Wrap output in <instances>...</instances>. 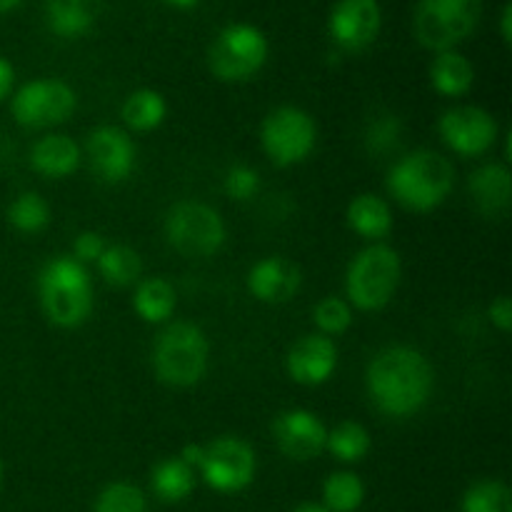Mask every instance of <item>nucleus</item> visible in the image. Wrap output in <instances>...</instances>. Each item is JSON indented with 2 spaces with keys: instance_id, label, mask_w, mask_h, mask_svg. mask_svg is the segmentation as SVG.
<instances>
[{
  "instance_id": "obj_1",
  "label": "nucleus",
  "mask_w": 512,
  "mask_h": 512,
  "mask_svg": "<svg viewBox=\"0 0 512 512\" xmlns=\"http://www.w3.org/2000/svg\"><path fill=\"white\" fill-rule=\"evenodd\" d=\"M365 383L380 413L390 418H408L428 403L433 368L420 350L410 345H390L370 360Z\"/></svg>"
},
{
  "instance_id": "obj_2",
  "label": "nucleus",
  "mask_w": 512,
  "mask_h": 512,
  "mask_svg": "<svg viewBox=\"0 0 512 512\" xmlns=\"http://www.w3.org/2000/svg\"><path fill=\"white\" fill-rule=\"evenodd\" d=\"M455 183V168L445 155L435 150L420 148L405 155L390 168L388 193L398 200L403 208L415 213H428L448 200Z\"/></svg>"
},
{
  "instance_id": "obj_3",
  "label": "nucleus",
  "mask_w": 512,
  "mask_h": 512,
  "mask_svg": "<svg viewBox=\"0 0 512 512\" xmlns=\"http://www.w3.org/2000/svg\"><path fill=\"white\" fill-rule=\"evenodd\" d=\"M38 293L45 318L58 328H78L93 313V283L88 270L68 255L45 263L38 275Z\"/></svg>"
},
{
  "instance_id": "obj_4",
  "label": "nucleus",
  "mask_w": 512,
  "mask_h": 512,
  "mask_svg": "<svg viewBox=\"0 0 512 512\" xmlns=\"http://www.w3.org/2000/svg\"><path fill=\"white\" fill-rule=\"evenodd\" d=\"M208 338L193 323H170L155 338L153 370L160 383L170 388H190L208 370Z\"/></svg>"
},
{
  "instance_id": "obj_5",
  "label": "nucleus",
  "mask_w": 512,
  "mask_h": 512,
  "mask_svg": "<svg viewBox=\"0 0 512 512\" xmlns=\"http://www.w3.org/2000/svg\"><path fill=\"white\" fill-rule=\"evenodd\" d=\"M403 278V263L398 250L390 245L373 243L360 250L348 265L345 295L358 310H383L398 293Z\"/></svg>"
},
{
  "instance_id": "obj_6",
  "label": "nucleus",
  "mask_w": 512,
  "mask_h": 512,
  "mask_svg": "<svg viewBox=\"0 0 512 512\" xmlns=\"http://www.w3.org/2000/svg\"><path fill=\"white\" fill-rule=\"evenodd\" d=\"M483 0H420L413 28L420 45L430 50H453L480 23Z\"/></svg>"
},
{
  "instance_id": "obj_7",
  "label": "nucleus",
  "mask_w": 512,
  "mask_h": 512,
  "mask_svg": "<svg viewBox=\"0 0 512 512\" xmlns=\"http://www.w3.org/2000/svg\"><path fill=\"white\" fill-rule=\"evenodd\" d=\"M268 60V38L250 23H233L218 33L208 50V65L225 83H245Z\"/></svg>"
},
{
  "instance_id": "obj_8",
  "label": "nucleus",
  "mask_w": 512,
  "mask_h": 512,
  "mask_svg": "<svg viewBox=\"0 0 512 512\" xmlns=\"http://www.w3.org/2000/svg\"><path fill=\"white\" fill-rule=\"evenodd\" d=\"M168 243L185 258H210L225 243V223L220 213L198 200H180L165 218Z\"/></svg>"
},
{
  "instance_id": "obj_9",
  "label": "nucleus",
  "mask_w": 512,
  "mask_h": 512,
  "mask_svg": "<svg viewBox=\"0 0 512 512\" xmlns=\"http://www.w3.org/2000/svg\"><path fill=\"white\" fill-rule=\"evenodd\" d=\"M315 140H318L315 120L310 118V113L293 108V105L273 110L260 128V143H263L265 155L280 168L303 163L313 153Z\"/></svg>"
},
{
  "instance_id": "obj_10",
  "label": "nucleus",
  "mask_w": 512,
  "mask_h": 512,
  "mask_svg": "<svg viewBox=\"0 0 512 512\" xmlns=\"http://www.w3.org/2000/svg\"><path fill=\"white\" fill-rule=\"evenodd\" d=\"M198 470L205 485L213 488L215 493H240L255 480L258 458L243 438L220 435L213 443L203 445Z\"/></svg>"
},
{
  "instance_id": "obj_11",
  "label": "nucleus",
  "mask_w": 512,
  "mask_h": 512,
  "mask_svg": "<svg viewBox=\"0 0 512 512\" xmlns=\"http://www.w3.org/2000/svg\"><path fill=\"white\" fill-rule=\"evenodd\" d=\"M75 90L63 80H30L13 95L10 113L25 128L65 123L75 113Z\"/></svg>"
},
{
  "instance_id": "obj_12",
  "label": "nucleus",
  "mask_w": 512,
  "mask_h": 512,
  "mask_svg": "<svg viewBox=\"0 0 512 512\" xmlns=\"http://www.w3.org/2000/svg\"><path fill=\"white\" fill-rule=\"evenodd\" d=\"M440 138L463 158L485 155L498 140V120L478 105H460L443 113L438 123Z\"/></svg>"
},
{
  "instance_id": "obj_13",
  "label": "nucleus",
  "mask_w": 512,
  "mask_h": 512,
  "mask_svg": "<svg viewBox=\"0 0 512 512\" xmlns=\"http://www.w3.org/2000/svg\"><path fill=\"white\" fill-rule=\"evenodd\" d=\"M90 168L103 183H123L135 170V145L125 130L115 125H100L85 143Z\"/></svg>"
},
{
  "instance_id": "obj_14",
  "label": "nucleus",
  "mask_w": 512,
  "mask_h": 512,
  "mask_svg": "<svg viewBox=\"0 0 512 512\" xmlns=\"http://www.w3.org/2000/svg\"><path fill=\"white\" fill-rule=\"evenodd\" d=\"M380 15L378 0H338L330 13V35L335 45L343 50H365L380 33Z\"/></svg>"
},
{
  "instance_id": "obj_15",
  "label": "nucleus",
  "mask_w": 512,
  "mask_h": 512,
  "mask_svg": "<svg viewBox=\"0 0 512 512\" xmlns=\"http://www.w3.org/2000/svg\"><path fill=\"white\" fill-rule=\"evenodd\" d=\"M273 435L278 440V448L283 450L288 458L305 463V460L318 458L325 450V440H328V428L323 420L315 413L303 408L285 410L275 418Z\"/></svg>"
},
{
  "instance_id": "obj_16",
  "label": "nucleus",
  "mask_w": 512,
  "mask_h": 512,
  "mask_svg": "<svg viewBox=\"0 0 512 512\" xmlns=\"http://www.w3.org/2000/svg\"><path fill=\"white\" fill-rule=\"evenodd\" d=\"M285 365H288V375L298 385H308V388L323 385L333 378L338 368V345L328 335H303L290 348Z\"/></svg>"
},
{
  "instance_id": "obj_17",
  "label": "nucleus",
  "mask_w": 512,
  "mask_h": 512,
  "mask_svg": "<svg viewBox=\"0 0 512 512\" xmlns=\"http://www.w3.org/2000/svg\"><path fill=\"white\" fill-rule=\"evenodd\" d=\"M300 283V270L278 255L258 260L248 273V290L260 303H288L300 290Z\"/></svg>"
},
{
  "instance_id": "obj_18",
  "label": "nucleus",
  "mask_w": 512,
  "mask_h": 512,
  "mask_svg": "<svg viewBox=\"0 0 512 512\" xmlns=\"http://www.w3.org/2000/svg\"><path fill=\"white\" fill-rule=\"evenodd\" d=\"M470 198H473L475 208L488 218H500L508 213L510 195H512V180L508 165L503 163H485L470 175L468 180Z\"/></svg>"
},
{
  "instance_id": "obj_19",
  "label": "nucleus",
  "mask_w": 512,
  "mask_h": 512,
  "mask_svg": "<svg viewBox=\"0 0 512 512\" xmlns=\"http://www.w3.org/2000/svg\"><path fill=\"white\" fill-rule=\"evenodd\" d=\"M80 148L73 138L53 133L40 138L30 150V168L45 178H68L78 170Z\"/></svg>"
},
{
  "instance_id": "obj_20",
  "label": "nucleus",
  "mask_w": 512,
  "mask_h": 512,
  "mask_svg": "<svg viewBox=\"0 0 512 512\" xmlns=\"http://www.w3.org/2000/svg\"><path fill=\"white\" fill-rule=\"evenodd\" d=\"M103 0H45V20L58 38H80L98 20Z\"/></svg>"
},
{
  "instance_id": "obj_21",
  "label": "nucleus",
  "mask_w": 512,
  "mask_h": 512,
  "mask_svg": "<svg viewBox=\"0 0 512 512\" xmlns=\"http://www.w3.org/2000/svg\"><path fill=\"white\" fill-rule=\"evenodd\" d=\"M345 218H348V225L353 233H358L365 240H373V243L383 240L393 230L390 205L373 193H363L350 200Z\"/></svg>"
},
{
  "instance_id": "obj_22",
  "label": "nucleus",
  "mask_w": 512,
  "mask_h": 512,
  "mask_svg": "<svg viewBox=\"0 0 512 512\" xmlns=\"http://www.w3.org/2000/svg\"><path fill=\"white\" fill-rule=\"evenodd\" d=\"M475 68L458 50H443L430 65V83L445 98H460L473 88Z\"/></svg>"
},
{
  "instance_id": "obj_23",
  "label": "nucleus",
  "mask_w": 512,
  "mask_h": 512,
  "mask_svg": "<svg viewBox=\"0 0 512 512\" xmlns=\"http://www.w3.org/2000/svg\"><path fill=\"white\" fill-rule=\"evenodd\" d=\"M150 490L160 503H183L195 490V470L180 458H165L150 473Z\"/></svg>"
},
{
  "instance_id": "obj_24",
  "label": "nucleus",
  "mask_w": 512,
  "mask_h": 512,
  "mask_svg": "<svg viewBox=\"0 0 512 512\" xmlns=\"http://www.w3.org/2000/svg\"><path fill=\"white\" fill-rule=\"evenodd\" d=\"M133 308L145 323H165L175 310V290L165 278L140 280L133 295Z\"/></svg>"
},
{
  "instance_id": "obj_25",
  "label": "nucleus",
  "mask_w": 512,
  "mask_h": 512,
  "mask_svg": "<svg viewBox=\"0 0 512 512\" xmlns=\"http://www.w3.org/2000/svg\"><path fill=\"white\" fill-rule=\"evenodd\" d=\"M168 115V103H165L163 95L158 90H135L128 95V100L123 103V120L128 128L138 130V133H148L155 130Z\"/></svg>"
},
{
  "instance_id": "obj_26",
  "label": "nucleus",
  "mask_w": 512,
  "mask_h": 512,
  "mask_svg": "<svg viewBox=\"0 0 512 512\" xmlns=\"http://www.w3.org/2000/svg\"><path fill=\"white\" fill-rule=\"evenodd\" d=\"M95 265L105 283L115 285V288H128V285L138 283L140 273H143V260L128 245H105L103 255Z\"/></svg>"
},
{
  "instance_id": "obj_27",
  "label": "nucleus",
  "mask_w": 512,
  "mask_h": 512,
  "mask_svg": "<svg viewBox=\"0 0 512 512\" xmlns=\"http://www.w3.org/2000/svg\"><path fill=\"white\" fill-rule=\"evenodd\" d=\"M365 500V485L350 470H340L325 478L323 508L330 512H355Z\"/></svg>"
},
{
  "instance_id": "obj_28",
  "label": "nucleus",
  "mask_w": 512,
  "mask_h": 512,
  "mask_svg": "<svg viewBox=\"0 0 512 512\" xmlns=\"http://www.w3.org/2000/svg\"><path fill=\"white\" fill-rule=\"evenodd\" d=\"M370 433L360 423L345 420L338 428L328 430V440H325V450L333 453L340 463H360L365 455L370 453Z\"/></svg>"
},
{
  "instance_id": "obj_29",
  "label": "nucleus",
  "mask_w": 512,
  "mask_h": 512,
  "mask_svg": "<svg viewBox=\"0 0 512 512\" xmlns=\"http://www.w3.org/2000/svg\"><path fill=\"white\" fill-rule=\"evenodd\" d=\"M463 512H512V493L500 480H478L470 485L460 503Z\"/></svg>"
},
{
  "instance_id": "obj_30",
  "label": "nucleus",
  "mask_w": 512,
  "mask_h": 512,
  "mask_svg": "<svg viewBox=\"0 0 512 512\" xmlns=\"http://www.w3.org/2000/svg\"><path fill=\"white\" fill-rule=\"evenodd\" d=\"M5 218L20 233H40L50 223V205L38 193H20L8 205Z\"/></svg>"
},
{
  "instance_id": "obj_31",
  "label": "nucleus",
  "mask_w": 512,
  "mask_h": 512,
  "mask_svg": "<svg viewBox=\"0 0 512 512\" xmlns=\"http://www.w3.org/2000/svg\"><path fill=\"white\" fill-rule=\"evenodd\" d=\"M400 140H403V120L398 115H378L375 120H370L368 130H365V150L375 158L395 153Z\"/></svg>"
},
{
  "instance_id": "obj_32",
  "label": "nucleus",
  "mask_w": 512,
  "mask_h": 512,
  "mask_svg": "<svg viewBox=\"0 0 512 512\" xmlns=\"http://www.w3.org/2000/svg\"><path fill=\"white\" fill-rule=\"evenodd\" d=\"M93 512H148V498L133 483H110L100 490Z\"/></svg>"
},
{
  "instance_id": "obj_33",
  "label": "nucleus",
  "mask_w": 512,
  "mask_h": 512,
  "mask_svg": "<svg viewBox=\"0 0 512 512\" xmlns=\"http://www.w3.org/2000/svg\"><path fill=\"white\" fill-rule=\"evenodd\" d=\"M313 320L320 335H343L353 325V308L343 298H323L313 310Z\"/></svg>"
},
{
  "instance_id": "obj_34",
  "label": "nucleus",
  "mask_w": 512,
  "mask_h": 512,
  "mask_svg": "<svg viewBox=\"0 0 512 512\" xmlns=\"http://www.w3.org/2000/svg\"><path fill=\"white\" fill-rule=\"evenodd\" d=\"M225 195L238 203H248L260 193V175L250 165H233L223 178Z\"/></svg>"
},
{
  "instance_id": "obj_35",
  "label": "nucleus",
  "mask_w": 512,
  "mask_h": 512,
  "mask_svg": "<svg viewBox=\"0 0 512 512\" xmlns=\"http://www.w3.org/2000/svg\"><path fill=\"white\" fill-rule=\"evenodd\" d=\"M105 250L103 235L95 233V230H83V233L75 238L73 243V255L80 265L85 263H98V258Z\"/></svg>"
},
{
  "instance_id": "obj_36",
  "label": "nucleus",
  "mask_w": 512,
  "mask_h": 512,
  "mask_svg": "<svg viewBox=\"0 0 512 512\" xmlns=\"http://www.w3.org/2000/svg\"><path fill=\"white\" fill-rule=\"evenodd\" d=\"M488 318H490V323L495 325V328L503 330V333H510V328H512V303H510L508 295H498V298L490 303Z\"/></svg>"
},
{
  "instance_id": "obj_37",
  "label": "nucleus",
  "mask_w": 512,
  "mask_h": 512,
  "mask_svg": "<svg viewBox=\"0 0 512 512\" xmlns=\"http://www.w3.org/2000/svg\"><path fill=\"white\" fill-rule=\"evenodd\" d=\"M13 83H15L13 65H10L5 58H0V103H3V100L10 95V90H13Z\"/></svg>"
},
{
  "instance_id": "obj_38",
  "label": "nucleus",
  "mask_w": 512,
  "mask_h": 512,
  "mask_svg": "<svg viewBox=\"0 0 512 512\" xmlns=\"http://www.w3.org/2000/svg\"><path fill=\"white\" fill-rule=\"evenodd\" d=\"M510 20H512V8H510V5H505V8H503V18H500V30H503V40H505V43H510V40H512Z\"/></svg>"
},
{
  "instance_id": "obj_39",
  "label": "nucleus",
  "mask_w": 512,
  "mask_h": 512,
  "mask_svg": "<svg viewBox=\"0 0 512 512\" xmlns=\"http://www.w3.org/2000/svg\"><path fill=\"white\" fill-rule=\"evenodd\" d=\"M165 3L173 5V8H178V10H188V8H195L200 0H165Z\"/></svg>"
},
{
  "instance_id": "obj_40",
  "label": "nucleus",
  "mask_w": 512,
  "mask_h": 512,
  "mask_svg": "<svg viewBox=\"0 0 512 512\" xmlns=\"http://www.w3.org/2000/svg\"><path fill=\"white\" fill-rule=\"evenodd\" d=\"M293 512H330V510H325L320 503H303V505H298Z\"/></svg>"
},
{
  "instance_id": "obj_41",
  "label": "nucleus",
  "mask_w": 512,
  "mask_h": 512,
  "mask_svg": "<svg viewBox=\"0 0 512 512\" xmlns=\"http://www.w3.org/2000/svg\"><path fill=\"white\" fill-rule=\"evenodd\" d=\"M15 5H20V0H0V15L8 13V10H13Z\"/></svg>"
},
{
  "instance_id": "obj_42",
  "label": "nucleus",
  "mask_w": 512,
  "mask_h": 512,
  "mask_svg": "<svg viewBox=\"0 0 512 512\" xmlns=\"http://www.w3.org/2000/svg\"><path fill=\"white\" fill-rule=\"evenodd\" d=\"M0 483H3V460H0Z\"/></svg>"
}]
</instances>
